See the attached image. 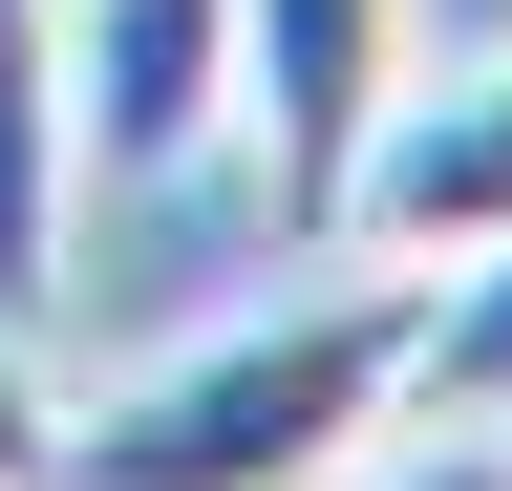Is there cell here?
<instances>
[{"mask_svg": "<svg viewBox=\"0 0 512 491\" xmlns=\"http://www.w3.org/2000/svg\"><path fill=\"white\" fill-rule=\"evenodd\" d=\"M0 491H64V385H43V321L0 299Z\"/></svg>", "mask_w": 512, "mask_h": 491, "instance_id": "obj_8", "label": "cell"}, {"mask_svg": "<svg viewBox=\"0 0 512 491\" xmlns=\"http://www.w3.org/2000/svg\"><path fill=\"white\" fill-rule=\"evenodd\" d=\"M342 491H512V406H384V449Z\"/></svg>", "mask_w": 512, "mask_h": 491, "instance_id": "obj_7", "label": "cell"}, {"mask_svg": "<svg viewBox=\"0 0 512 491\" xmlns=\"http://www.w3.org/2000/svg\"><path fill=\"white\" fill-rule=\"evenodd\" d=\"M406 363H427V257H342L214 342L128 363L107 406H64V491H342Z\"/></svg>", "mask_w": 512, "mask_h": 491, "instance_id": "obj_1", "label": "cell"}, {"mask_svg": "<svg viewBox=\"0 0 512 491\" xmlns=\"http://www.w3.org/2000/svg\"><path fill=\"white\" fill-rule=\"evenodd\" d=\"M406 406H512V235L427 278V363H406Z\"/></svg>", "mask_w": 512, "mask_h": 491, "instance_id": "obj_6", "label": "cell"}, {"mask_svg": "<svg viewBox=\"0 0 512 491\" xmlns=\"http://www.w3.org/2000/svg\"><path fill=\"white\" fill-rule=\"evenodd\" d=\"M384 107H406V0H235V150H256L299 257H342V193H363Z\"/></svg>", "mask_w": 512, "mask_h": 491, "instance_id": "obj_2", "label": "cell"}, {"mask_svg": "<svg viewBox=\"0 0 512 491\" xmlns=\"http://www.w3.org/2000/svg\"><path fill=\"white\" fill-rule=\"evenodd\" d=\"M64 150L86 193H192L235 150V0H64Z\"/></svg>", "mask_w": 512, "mask_h": 491, "instance_id": "obj_3", "label": "cell"}, {"mask_svg": "<svg viewBox=\"0 0 512 491\" xmlns=\"http://www.w3.org/2000/svg\"><path fill=\"white\" fill-rule=\"evenodd\" d=\"M64 214H86V150H64V0H0V299H64Z\"/></svg>", "mask_w": 512, "mask_h": 491, "instance_id": "obj_5", "label": "cell"}, {"mask_svg": "<svg viewBox=\"0 0 512 491\" xmlns=\"http://www.w3.org/2000/svg\"><path fill=\"white\" fill-rule=\"evenodd\" d=\"M342 235H363V257H491V235H512V65H470V86H406V107H384V129H363V193H342Z\"/></svg>", "mask_w": 512, "mask_h": 491, "instance_id": "obj_4", "label": "cell"}]
</instances>
